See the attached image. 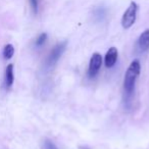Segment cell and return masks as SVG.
Instances as JSON below:
<instances>
[{"mask_svg": "<svg viewBox=\"0 0 149 149\" xmlns=\"http://www.w3.org/2000/svg\"><path fill=\"white\" fill-rule=\"evenodd\" d=\"M102 64V56L101 54H99L98 52L93 53V55L90 58L89 62V68H88V76L90 78L95 77L96 74H98L100 68Z\"/></svg>", "mask_w": 149, "mask_h": 149, "instance_id": "4", "label": "cell"}, {"mask_svg": "<svg viewBox=\"0 0 149 149\" xmlns=\"http://www.w3.org/2000/svg\"><path fill=\"white\" fill-rule=\"evenodd\" d=\"M15 82V72H13V64L10 63L5 68V74H4V84L5 87L8 89L13 85Z\"/></svg>", "mask_w": 149, "mask_h": 149, "instance_id": "7", "label": "cell"}, {"mask_svg": "<svg viewBox=\"0 0 149 149\" xmlns=\"http://www.w3.org/2000/svg\"><path fill=\"white\" fill-rule=\"evenodd\" d=\"M137 47L141 52L147 51L149 49V29L145 30L137 41Z\"/></svg>", "mask_w": 149, "mask_h": 149, "instance_id": "6", "label": "cell"}, {"mask_svg": "<svg viewBox=\"0 0 149 149\" xmlns=\"http://www.w3.org/2000/svg\"><path fill=\"white\" fill-rule=\"evenodd\" d=\"M2 54L4 59H10V58H13V54H15V47L11 44H6L4 46V48H3Z\"/></svg>", "mask_w": 149, "mask_h": 149, "instance_id": "8", "label": "cell"}, {"mask_svg": "<svg viewBox=\"0 0 149 149\" xmlns=\"http://www.w3.org/2000/svg\"><path fill=\"white\" fill-rule=\"evenodd\" d=\"M42 148L43 149H58L57 147H56V145L54 144L52 141L48 140V139H46V140L43 142V146H42Z\"/></svg>", "mask_w": 149, "mask_h": 149, "instance_id": "10", "label": "cell"}, {"mask_svg": "<svg viewBox=\"0 0 149 149\" xmlns=\"http://www.w3.org/2000/svg\"><path fill=\"white\" fill-rule=\"evenodd\" d=\"M137 13H138V4L132 1L122 17V26L124 29H130L134 25L136 22Z\"/></svg>", "mask_w": 149, "mask_h": 149, "instance_id": "2", "label": "cell"}, {"mask_svg": "<svg viewBox=\"0 0 149 149\" xmlns=\"http://www.w3.org/2000/svg\"><path fill=\"white\" fill-rule=\"evenodd\" d=\"M30 4H31V8L33 10V13H38V5H39V0H30Z\"/></svg>", "mask_w": 149, "mask_h": 149, "instance_id": "11", "label": "cell"}, {"mask_svg": "<svg viewBox=\"0 0 149 149\" xmlns=\"http://www.w3.org/2000/svg\"><path fill=\"white\" fill-rule=\"evenodd\" d=\"M46 40H47V34L46 33L40 34V35L38 36L37 39H36V42H35L36 46H37V47H40V46L44 45L45 42H46Z\"/></svg>", "mask_w": 149, "mask_h": 149, "instance_id": "9", "label": "cell"}, {"mask_svg": "<svg viewBox=\"0 0 149 149\" xmlns=\"http://www.w3.org/2000/svg\"><path fill=\"white\" fill-rule=\"evenodd\" d=\"M141 72V64L138 59H135L131 62L128 70L125 74L124 79V89L127 95L130 97L135 90V84L138 79Z\"/></svg>", "mask_w": 149, "mask_h": 149, "instance_id": "1", "label": "cell"}, {"mask_svg": "<svg viewBox=\"0 0 149 149\" xmlns=\"http://www.w3.org/2000/svg\"><path fill=\"white\" fill-rule=\"evenodd\" d=\"M66 48V42H60L57 43L53 47V49L51 50V52L48 55L47 59H46V66L48 68H52L53 65H55V63L58 61L61 55L63 54L64 50Z\"/></svg>", "mask_w": 149, "mask_h": 149, "instance_id": "3", "label": "cell"}, {"mask_svg": "<svg viewBox=\"0 0 149 149\" xmlns=\"http://www.w3.org/2000/svg\"><path fill=\"white\" fill-rule=\"evenodd\" d=\"M118 49L116 47H110L107 50L105 54V58H104V63H105L106 68H110L116 64V60H118Z\"/></svg>", "mask_w": 149, "mask_h": 149, "instance_id": "5", "label": "cell"}]
</instances>
